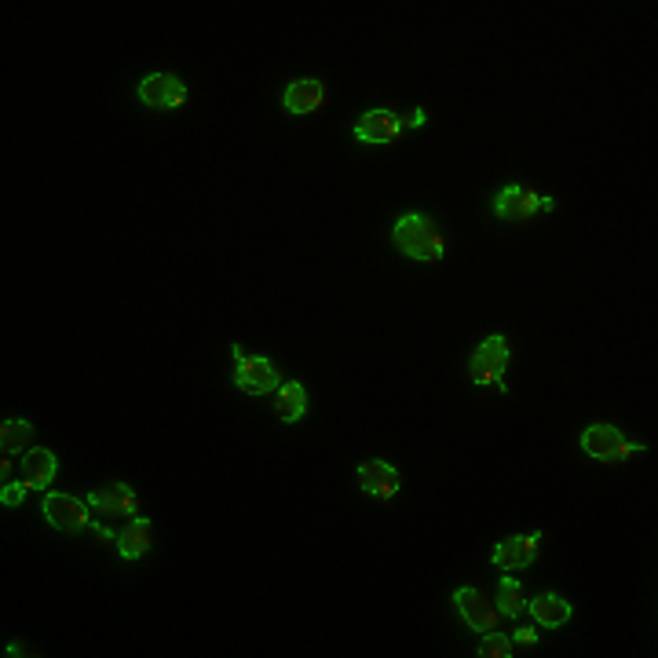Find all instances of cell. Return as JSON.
Returning <instances> with one entry per match:
<instances>
[{"mask_svg": "<svg viewBox=\"0 0 658 658\" xmlns=\"http://www.w3.org/2000/svg\"><path fill=\"white\" fill-rule=\"evenodd\" d=\"M538 545H542V534H516V538H505V542L494 549V567L501 571H520V567H531L534 556H538Z\"/></svg>", "mask_w": 658, "mask_h": 658, "instance_id": "cell-8", "label": "cell"}, {"mask_svg": "<svg viewBox=\"0 0 658 658\" xmlns=\"http://www.w3.org/2000/svg\"><path fill=\"white\" fill-rule=\"evenodd\" d=\"M494 213L512 223L531 220V216L538 213V194H534L531 187H505V191L494 198Z\"/></svg>", "mask_w": 658, "mask_h": 658, "instance_id": "cell-12", "label": "cell"}, {"mask_svg": "<svg viewBox=\"0 0 658 658\" xmlns=\"http://www.w3.org/2000/svg\"><path fill=\"white\" fill-rule=\"evenodd\" d=\"M88 509L103 516V520H125V516H136L139 512V494L128 483H103L88 494Z\"/></svg>", "mask_w": 658, "mask_h": 658, "instance_id": "cell-5", "label": "cell"}, {"mask_svg": "<svg viewBox=\"0 0 658 658\" xmlns=\"http://www.w3.org/2000/svg\"><path fill=\"white\" fill-rule=\"evenodd\" d=\"M92 534H96L99 542H110V538H114V531H107L103 523H92Z\"/></svg>", "mask_w": 658, "mask_h": 658, "instance_id": "cell-24", "label": "cell"}, {"mask_svg": "<svg viewBox=\"0 0 658 658\" xmlns=\"http://www.w3.org/2000/svg\"><path fill=\"white\" fill-rule=\"evenodd\" d=\"M4 655H41V651L30 648V644H8V648H4Z\"/></svg>", "mask_w": 658, "mask_h": 658, "instance_id": "cell-22", "label": "cell"}, {"mask_svg": "<svg viewBox=\"0 0 658 658\" xmlns=\"http://www.w3.org/2000/svg\"><path fill=\"white\" fill-rule=\"evenodd\" d=\"M582 450L596 461H622L629 454V443L615 425H593L582 432Z\"/></svg>", "mask_w": 658, "mask_h": 658, "instance_id": "cell-7", "label": "cell"}, {"mask_svg": "<svg viewBox=\"0 0 658 658\" xmlns=\"http://www.w3.org/2000/svg\"><path fill=\"white\" fill-rule=\"evenodd\" d=\"M55 454L52 450H44V446H37V450H26V457H22V476H26V483H30V490H44L48 483L55 479Z\"/></svg>", "mask_w": 658, "mask_h": 658, "instance_id": "cell-15", "label": "cell"}, {"mask_svg": "<svg viewBox=\"0 0 658 658\" xmlns=\"http://www.w3.org/2000/svg\"><path fill=\"white\" fill-rule=\"evenodd\" d=\"M527 611L534 615V622H542L545 629H560L571 618V604L556 593H542L534 604H527Z\"/></svg>", "mask_w": 658, "mask_h": 658, "instance_id": "cell-16", "label": "cell"}, {"mask_svg": "<svg viewBox=\"0 0 658 658\" xmlns=\"http://www.w3.org/2000/svg\"><path fill=\"white\" fill-rule=\"evenodd\" d=\"M476 655L479 658H509L512 655V640L505 637V633H494V629H487V637H483V644H479Z\"/></svg>", "mask_w": 658, "mask_h": 658, "instance_id": "cell-20", "label": "cell"}, {"mask_svg": "<svg viewBox=\"0 0 658 658\" xmlns=\"http://www.w3.org/2000/svg\"><path fill=\"white\" fill-rule=\"evenodd\" d=\"M505 370H509V344H505V337H487L472 355V381L483 384V388H501Z\"/></svg>", "mask_w": 658, "mask_h": 658, "instance_id": "cell-2", "label": "cell"}, {"mask_svg": "<svg viewBox=\"0 0 658 658\" xmlns=\"http://www.w3.org/2000/svg\"><path fill=\"white\" fill-rule=\"evenodd\" d=\"M44 516H48L55 531L63 534L92 531V509H88V501L74 498V494H48L44 498Z\"/></svg>", "mask_w": 658, "mask_h": 658, "instance_id": "cell-3", "label": "cell"}, {"mask_svg": "<svg viewBox=\"0 0 658 658\" xmlns=\"http://www.w3.org/2000/svg\"><path fill=\"white\" fill-rule=\"evenodd\" d=\"M282 103H286L289 114H315V110L326 103V88H322V81H315V77H304V81H293V85L286 88V96H282Z\"/></svg>", "mask_w": 658, "mask_h": 658, "instance_id": "cell-13", "label": "cell"}, {"mask_svg": "<svg viewBox=\"0 0 658 658\" xmlns=\"http://www.w3.org/2000/svg\"><path fill=\"white\" fill-rule=\"evenodd\" d=\"M359 487L373 498H395L399 487H403V476H399V468L388 465V461H366L359 465Z\"/></svg>", "mask_w": 658, "mask_h": 658, "instance_id": "cell-10", "label": "cell"}, {"mask_svg": "<svg viewBox=\"0 0 658 658\" xmlns=\"http://www.w3.org/2000/svg\"><path fill=\"white\" fill-rule=\"evenodd\" d=\"M406 125H414V128H417V125H425V110H410V114L403 117V128H406Z\"/></svg>", "mask_w": 658, "mask_h": 658, "instance_id": "cell-23", "label": "cell"}, {"mask_svg": "<svg viewBox=\"0 0 658 658\" xmlns=\"http://www.w3.org/2000/svg\"><path fill=\"white\" fill-rule=\"evenodd\" d=\"M139 99L154 110H176L187 103V85L176 74H150L139 85Z\"/></svg>", "mask_w": 658, "mask_h": 658, "instance_id": "cell-6", "label": "cell"}, {"mask_svg": "<svg viewBox=\"0 0 658 658\" xmlns=\"http://www.w3.org/2000/svg\"><path fill=\"white\" fill-rule=\"evenodd\" d=\"M403 132V117L392 114V110H366L355 125V136L362 143H392Z\"/></svg>", "mask_w": 658, "mask_h": 658, "instance_id": "cell-11", "label": "cell"}, {"mask_svg": "<svg viewBox=\"0 0 658 658\" xmlns=\"http://www.w3.org/2000/svg\"><path fill=\"white\" fill-rule=\"evenodd\" d=\"M392 238H395V245H399L406 256H414V260H443V253H446L443 231L421 213L403 216V220L395 223Z\"/></svg>", "mask_w": 658, "mask_h": 658, "instance_id": "cell-1", "label": "cell"}, {"mask_svg": "<svg viewBox=\"0 0 658 658\" xmlns=\"http://www.w3.org/2000/svg\"><path fill=\"white\" fill-rule=\"evenodd\" d=\"M454 604L461 611V618L468 622V629H479V633H487V629L498 626V607L490 604L487 596L479 593V589H457L454 593Z\"/></svg>", "mask_w": 658, "mask_h": 658, "instance_id": "cell-9", "label": "cell"}, {"mask_svg": "<svg viewBox=\"0 0 658 658\" xmlns=\"http://www.w3.org/2000/svg\"><path fill=\"white\" fill-rule=\"evenodd\" d=\"M516 640H520V644H534L538 637H534V629H531V626H523L520 633H516Z\"/></svg>", "mask_w": 658, "mask_h": 658, "instance_id": "cell-25", "label": "cell"}, {"mask_svg": "<svg viewBox=\"0 0 658 658\" xmlns=\"http://www.w3.org/2000/svg\"><path fill=\"white\" fill-rule=\"evenodd\" d=\"M30 443H33V425L30 421L8 417V421L0 425V450H4V457L19 454V450H26Z\"/></svg>", "mask_w": 658, "mask_h": 658, "instance_id": "cell-18", "label": "cell"}, {"mask_svg": "<svg viewBox=\"0 0 658 658\" xmlns=\"http://www.w3.org/2000/svg\"><path fill=\"white\" fill-rule=\"evenodd\" d=\"M117 549H121L125 560H143L154 549V523L143 520V516H132V523L117 534Z\"/></svg>", "mask_w": 658, "mask_h": 658, "instance_id": "cell-14", "label": "cell"}, {"mask_svg": "<svg viewBox=\"0 0 658 658\" xmlns=\"http://www.w3.org/2000/svg\"><path fill=\"white\" fill-rule=\"evenodd\" d=\"M234 355H238L234 384H238L245 395H267V392H278V388H282V373H278V366L271 359H260V355L245 359L242 348H234Z\"/></svg>", "mask_w": 658, "mask_h": 658, "instance_id": "cell-4", "label": "cell"}, {"mask_svg": "<svg viewBox=\"0 0 658 658\" xmlns=\"http://www.w3.org/2000/svg\"><path fill=\"white\" fill-rule=\"evenodd\" d=\"M275 414L293 425L300 417L308 414V392H304V384H282L275 392Z\"/></svg>", "mask_w": 658, "mask_h": 658, "instance_id": "cell-17", "label": "cell"}, {"mask_svg": "<svg viewBox=\"0 0 658 658\" xmlns=\"http://www.w3.org/2000/svg\"><path fill=\"white\" fill-rule=\"evenodd\" d=\"M26 490H30V483H26V479H22V483H4V490H0V501H4L8 509H15V505H22Z\"/></svg>", "mask_w": 658, "mask_h": 658, "instance_id": "cell-21", "label": "cell"}, {"mask_svg": "<svg viewBox=\"0 0 658 658\" xmlns=\"http://www.w3.org/2000/svg\"><path fill=\"white\" fill-rule=\"evenodd\" d=\"M498 607L501 615L509 618H520L527 611V596H523V585L516 578H501L498 582Z\"/></svg>", "mask_w": 658, "mask_h": 658, "instance_id": "cell-19", "label": "cell"}]
</instances>
